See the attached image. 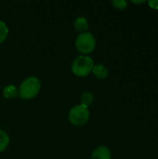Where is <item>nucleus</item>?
Returning a JSON list of instances; mask_svg holds the SVG:
<instances>
[{
    "instance_id": "nucleus-1",
    "label": "nucleus",
    "mask_w": 158,
    "mask_h": 159,
    "mask_svg": "<svg viewBox=\"0 0 158 159\" xmlns=\"http://www.w3.org/2000/svg\"><path fill=\"white\" fill-rule=\"evenodd\" d=\"M19 96L22 100H31L36 97L41 89V82L35 76H29L25 78L20 85Z\"/></svg>"
},
{
    "instance_id": "nucleus-2",
    "label": "nucleus",
    "mask_w": 158,
    "mask_h": 159,
    "mask_svg": "<svg viewBox=\"0 0 158 159\" xmlns=\"http://www.w3.org/2000/svg\"><path fill=\"white\" fill-rule=\"evenodd\" d=\"M94 67V61L91 57L88 55H80L75 58L72 63V72L79 77L88 75Z\"/></svg>"
},
{
    "instance_id": "nucleus-3",
    "label": "nucleus",
    "mask_w": 158,
    "mask_h": 159,
    "mask_svg": "<svg viewBox=\"0 0 158 159\" xmlns=\"http://www.w3.org/2000/svg\"><path fill=\"white\" fill-rule=\"evenodd\" d=\"M75 48L82 55L91 53L96 48V39L89 32L80 34L75 39Z\"/></svg>"
},
{
    "instance_id": "nucleus-4",
    "label": "nucleus",
    "mask_w": 158,
    "mask_h": 159,
    "mask_svg": "<svg viewBox=\"0 0 158 159\" xmlns=\"http://www.w3.org/2000/svg\"><path fill=\"white\" fill-rule=\"evenodd\" d=\"M90 116V113L88 108L78 104L74 106L68 115V119L70 123L74 126H83L85 125Z\"/></svg>"
},
{
    "instance_id": "nucleus-5",
    "label": "nucleus",
    "mask_w": 158,
    "mask_h": 159,
    "mask_svg": "<svg viewBox=\"0 0 158 159\" xmlns=\"http://www.w3.org/2000/svg\"><path fill=\"white\" fill-rule=\"evenodd\" d=\"M112 155L111 151L108 147L106 146H99L97 147L92 155H91V159H111Z\"/></svg>"
},
{
    "instance_id": "nucleus-6",
    "label": "nucleus",
    "mask_w": 158,
    "mask_h": 159,
    "mask_svg": "<svg viewBox=\"0 0 158 159\" xmlns=\"http://www.w3.org/2000/svg\"><path fill=\"white\" fill-rule=\"evenodd\" d=\"M92 73L99 79H105L109 74L107 67L104 64H101V63L94 65V67L92 69Z\"/></svg>"
},
{
    "instance_id": "nucleus-7",
    "label": "nucleus",
    "mask_w": 158,
    "mask_h": 159,
    "mask_svg": "<svg viewBox=\"0 0 158 159\" xmlns=\"http://www.w3.org/2000/svg\"><path fill=\"white\" fill-rule=\"evenodd\" d=\"M74 29L78 32H80L81 34L82 33H85L87 32V30L88 29V20L85 18V17H78L74 22Z\"/></svg>"
},
{
    "instance_id": "nucleus-8",
    "label": "nucleus",
    "mask_w": 158,
    "mask_h": 159,
    "mask_svg": "<svg viewBox=\"0 0 158 159\" xmlns=\"http://www.w3.org/2000/svg\"><path fill=\"white\" fill-rule=\"evenodd\" d=\"M3 95L6 99H15L19 96V89L14 85H8L4 88Z\"/></svg>"
},
{
    "instance_id": "nucleus-9",
    "label": "nucleus",
    "mask_w": 158,
    "mask_h": 159,
    "mask_svg": "<svg viewBox=\"0 0 158 159\" xmlns=\"http://www.w3.org/2000/svg\"><path fill=\"white\" fill-rule=\"evenodd\" d=\"M94 102V96L91 92L89 91H86L84 92L81 97H80V104L88 108L89 106H91V104Z\"/></svg>"
},
{
    "instance_id": "nucleus-10",
    "label": "nucleus",
    "mask_w": 158,
    "mask_h": 159,
    "mask_svg": "<svg viewBox=\"0 0 158 159\" xmlns=\"http://www.w3.org/2000/svg\"><path fill=\"white\" fill-rule=\"evenodd\" d=\"M9 144V137L6 131L0 129V152H3L7 149Z\"/></svg>"
},
{
    "instance_id": "nucleus-11",
    "label": "nucleus",
    "mask_w": 158,
    "mask_h": 159,
    "mask_svg": "<svg viewBox=\"0 0 158 159\" xmlns=\"http://www.w3.org/2000/svg\"><path fill=\"white\" fill-rule=\"evenodd\" d=\"M7 34H8V27H7V25L4 21L0 20V44L3 43L7 39Z\"/></svg>"
},
{
    "instance_id": "nucleus-12",
    "label": "nucleus",
    "mask_w": 158,
    "mask_h": 159,
    "mask_svg": "<svg viewBox=\"0 0 158 159\" xmlns=\"http://www.w3.org/2000/svg\"><path fill=\"white\" fill-rule=\"evenodd\" d=\"M112 4L117 9H125L127 7V6H128V3L125 0H113Z\"/></svg>"
},
{
    "instance_id": "nucleus-13",
    "label": "nucleus",
    "mask_w": 158,
    "mask_h": 159,
    "mask_svg": "<svg viewBox=\"0 0 158 159\" xmlns=\"http://www.w3.org/2000/svg\"><path fill=\"white\" fill-rule=\"evenodd\" d=\"M149 6L154 8V9H158V0H150L148 2Z\"/></svg>"
},
{
    "instance_id": "nucleus-14",
    "label": "nucleus",
    "mask_w": 158,
    "mask_h": 159,
    "mask_svg": "<svg viewBox=\"0 0 158 159\" xmlns=\"http://www.w3.org/2000/svg\"><path fill=\"white\" fill-rule=\"evenodd\" d=\"M133 3H143V1H133Z\"/></svg>"
}]
</instances>
